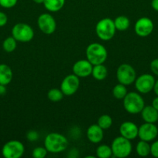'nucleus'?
<instances>
[{
	"instance_id": "1",
	"label": "nucleus",
	"mask_w": 158,
	"mask_h": 158,
	"mask_svg": "<svg viewBox=\"0 0 158 158\" xmlns=\"http://www.w3.org/2000/svg\"><path fill=\"white\" fill-rule=\"evenodd\" d=\"M68 140L66 137L59 133H50L44 139V147L48 152L58 154L67 149Z\"/></svg>"
},
{
	"instance_id": "2",
	"label": "nucleus",
	"mask_w": 158,
	"mask_h": 158,
	"mask_svg": "<svg viewBox=\"0 0 158 158\" xmlns=\"http://www.w3.org/2000/svg\"><path fill=\"white\" fill-rule=\"evenodd\" d=\"M85 53L87 60L93 66L104 63L108 56V52L105 46L98 43H93L88 45L86 48Z\"/></svg>"
},
{
	"instance_id": "3",
	"label": "nucleus",
	"mask_w": 158,
	"mask_h": 158,
	"mask_svg": "<svg viewBox=\"0 0 158 158\" xmlns=\"http://www.w3.org/2000/svg\"><path fill=\"white\" fill-rule=\"evenodd\" d=\"M123 106L126 112L131 114H137L145 106L143 98L136 92L127 93L123 98Z\"/></svg>"
},
{
	"instance_id": "4",
	"label": "nucleus",
	"mask_w": 158,
	"mask_h": 158,
	"mask_svg": "<svg viewBox=\"0 0 158 158\" xmlns=\"http://www.w3.org/2000/svg\"><path fill=\"white\" fill-rule=\"evenodd\" d=\"M116 26L114 20L109 18H104L99 20L95 26L97 36L104 41H108L114 37L116 34Z\"/></svg>"
},
{
	"instance_id": "5",
	"label": "nucleus",
	"mask_w": 158,
	"mask_h": 158,
	"mask_svg": "<svg viewBox=\"0 0 158 158\" xmlns=\"http://www.w3.org/2000/svg\"><path fill=\"white\" fill-rule=\"evenodd\" d=\"M112 155L118 158H125L130 155L133 150L129 140L122 137H117L113 140L111 145Z\"/></svg>"
},
{
	"instance_id": "6",
	"label": "nucleus",
	"mask_w": 158,
	"mask_h": 158,
	"mask_svg": "<svg viewBox=\"0 0 158 158\" xmlns=\"http://www.w3.org/2000/svg\"><path fill=\"white\" fill-rule=\"evenodd\" d=\"M12 36H13L17 42L28 43L33 39L34 31L29 25L20 23L12 27Z\"/></svg>"
},
{
	"instance_id": "7",
	"label": "nucleus",
	"mask_w": 158,
	"mask_h": 158,
	"mask_svg": "<svg viewBox=\"0 0 158 158\" xmlns=\"http://www.w3.org/2000/svg\"><path fill=\"white\" fill-rule=\"evenodd\" d=\"M116 78L119 83L125 86H129L136 80V70L131 65L122 63L118 67L116 71Z\"/></svg>"
},
{
	"instance_id": "8",
	"label": "nucleus",
	"mask_w": 158,
	"mask_h": 158,
	"mask_svg": "<svg viewBox=\"0 0 158 158\" xmlns=\"http://www.w3.org/2000/svg\"><path fill=\"white\" fill-rule=\"evenodd\" d=\"M24 152V145L17 140L6 142L2 148V154L5 158H20Z\"/></svg>"
},
{
	"instance_id": "9",
	"label": "nucleus",
	"mask_w": 158,
	"mask_h": 158,
	"mask_svg": "<svg viewBox=\"0 0 158 158\" xmlns=\"http://www.w3.org/2000/svg\"><path fill=\"white\" fill-rule=\"evenodd\" d=\"M155 82L156 80L153 75L149 73H144L136 77L134 82L135 87H136V90L140 94H148L153 89Z\"/></svg>"
},
{
	"instance_id": "10",
	"label": "nucleus",
	"mask_w": 158,
	"mask_h": 158,
	"mask_svg": "<svg viewBox=\"0 0 158 158\" xmlns=\"http://www.w3.org/2000/svg\"><path fill=\"white\" fill-rule=\"evenodd\" d=\"M80 86L79 77L75 74H70L65 77L60 84V90L64 95L71 96L75 94Z\"/></svg>"
},
{
	"instance_id": "11",
	"label": "nucleus",
	"mask_w": 158,
	"mask_h": 158,
	"mask_svg": "<svg viewBox=\"0 0 158 158\" xmlns=\"http://www.w3.org/2000/svg\"><path fill=\"white\" fill-rule=\"evenodd\" d=\"M37 24L40 30L46 35H51L56 30L57 23L54 17L49 13H43L38 17Z\"/></svg>"
},
{
	"instance_id": "12",
	"label": "nucleus",
	"mask_w": 158,
	"mask_h": 158,
	"mask_svg": "<svg viewBox=\"0 0 158 158\" xmlns=\"http://www.w3.org/2000/svg\"><path fill=\"white\" fill-rule=\"evenodd\" d=\"M154 25L153 21L147 17L139 19L135 23L134 30L137 35L140 37H147L150 35L153 31Z\"/></svg>"
},
{
	"instance_id": "13",
	"label": "nucleus",
	"mask_w": 158,
	"mask_h": 158,
	"mask_svg": "<svg viewBox=\"0 0 158 158\" xmlns=\"http://www.w3.org/2000/svg\"><path fill=\"white\" fill-rule=\"evenodd\" d=\"M158 135V128L155 123H146L141 125L138 130V137L144 141L150 142L155 140Z\"/></svg>"
},
{
	"instance_id": "14",
	"label": "nucleus",
	"mask_w": 158,
	"mask_h": 158,
	"mask_svg": "<svg viewBox=\"0 0 158 158\" xmlns=\"http://www.w3.org/2000/svg\"><path fill=\"white\" fill-rule=\"evenodd\" d=\"M92 68L93 65L88 60H80L74 63L72 69L74 74L77 77L84 78L91 75Z\"/></svg>"
},
{
	"instance_id": "15",
	"label": "nucleus",
	"mask_w": 158,
	"mask_h": 158,
	"mask_svg": "<svg viewBox=\"0 0 158 158\" xmlns=\"http://www.w3.org/2000/svg\"><path fill=\"white\" fill-rule=\"evenodd\" d=\"M138 130L139 127L136 123L131 121H125L119 127V134L128 140H134L138 137Z\"/></svg>"
},
{
	"instance_id": "16",
	"label": "nucleus",
	"mask_w": 158,
	"mask_h": 158,
	"mask_svg": "<svg viewBox=\"0 0 158 158\" xmlns=\"http://www.w3.org/2000/svg\"><path fill=\"white\" fill-rule=\"evenodd\" d=\"M104 130L98 124H92L87 130V137L93 143H99L103 140Z\"/></svg>"
},
{
	"instance_id": "17",
	"label": "nucleus",
	"mask_w": 158,
	"mask_h": 158,
	"mask_svg": "<svg viewBox=\"0 0 158 158\" xmlns=\"http://www.w3.org/2000/svg\"><path fill=\"white\" fill-rule=\"evenodd\" d=\"M141 117L146 123H155L158 121V110L153 106H144L141 111Z\"/></svg>"
},
{
	"instance_id": "18",
	"label": "nucleus",
	"mask_w": 158,
	"mask_h": 158,
	"mask_svg": "<svg viewBox=\"0 0 158 158\" xmlns=\"http://www.w3.org/2000/svg\"><path fill=\"white\" fill-rule=\"evenodd\" d=\"M12 70L8 65L0 64V84L7 86L12 80Z\"/></svg>"
},
{
	"instance_id": "19",
	"label": "nucleus",
	"mask_w": 158,
	"mask_h": 158,
	"mask_svg": "<svg viewBox=\"0 0 158 158\" xmlns=\"http://www.w3.org/2000/svg\"><path fill=\"white\" fill-rule=\"evenodd\" d=\"M91 75L96 80L102 81L106 78L107 75H108V70H107V68L103 65V63L94 65L93 66Z\"/></svg>"
},
{
	"instance_id": "20",
	"label": "nucleus",
	"mask_w": 158,
	"mask_h": 158,
	"mask_svg": "<svg viewBox=\"0 0 158 158\" xmlns=\"http://www.w3.org/2000/svg\"><path fill=\"white\" fill-rule=\"evenodd\" d=\"M65 0H44L43 5L46 10L51 12H57L64 7Z\"/></svg>"
},
{
	"instance_id": "21",
	"label": "nucleus",
	"mask_w": 158,
	"mask_h": 158,
	"mask_svg": "<svg viewBox=\"0 0 158 158\" xmlns=\"http://www.w3.org/2000/svg\"><path fill=\"white\" fill-rule=\"evenodd\" d=\"M114 23L116 30L125 31L129 27L130 21L125 15H119L115 19Z\"/></svg>"
},
{
	"instance_id": "22",
	"label": "nucleus",
	"mask_w": 158,
	"mask_h": 158,
	"mask_svg": "<svg viewBox=\"0 0 158 158\" xmlns=\"http://www.w3.org/2000/svg\"><path fill=\"white\" fill-rule=\"evenodd\" d=\"M136 151L139 157H147L150 155V145L149 144V142L140 140V141L138 142L136 144Z\"/></svg>"
},
{
	"instance_id": "23",
	"label": "nucleus",
	"mask_w": 158,
	"mask_h": 158,
	"mask_svg": "<svg viewBox=\"0 0 158 158\" xmlns=\"http://www.w3.org/2000/svg\"><path fill=\"white\" fill-rule=\"evenodd\" d=\"M96 156L99 158H109L112 156L111 147L107 144H102L96 149Z\"/></svg>"
},
{
	"instance_id": "24",
	"label": "nucleus",
	"mask_w": 158,
	"mask_h": 158,
	"mask_svg": "<svg viewBox=\"0 0 158 158\" xmlns=\"http://www.w3.org/2000/svg\"><path fill=\"white\" fill-rule=\"evenodd\" d=\"M113 97L117 100H123L124 97L127 94V89L125 85L119 83L116 85L112 89Z\"/></svg>"
},
{
	"instance_id": "25",
	"label": "nucleus",
	"mask_w": 158,
	"mask_h": 158,
	"mask_svg": "<svg viewBox=\"0 0 158 158\" xmlns=\"http://www.w3.org/2000/svg\"><path fill=\"white\" fill-rule=\"evenodd\" d=\"M17 41L13 36L7 37L2 43V48L6 52H12L16 49Z\"/></svg>"
},
{
	"instance_id": "26",
	"label": "nucleus",
	"mask_w": 158,
	"mask_h": 158,
	"mask_svg": "<svg viewBox=\"0 0 158 158\" xmlns=\"http://www.w3.org/2000/svg\"><path fill=\"white\" fill-rule=\"evenodd\" d=\"M97 124L101 128L105 131V130H108L111 127L112 124V119L109 115L107 114H104L99 117L98 119Z\"/></svg>"
},
{
	"instance_id": "27",
	"label": "nucleus",
	"mask_w": 158,
	"mask_h": 158,
	"mask_svg": "<svg viewBox=\"0 0 158 158\" xmlns=\"http://www.w3.org/2000/svg\"><path fill=\"white\" fill-rule=\"evenodd\" d=\"M64 94L60 89H57V88H53V89H50L47 93V98L49 99L50 101L54 102H59L63 99Z\"/></svg>"
},
{
	"instance_id": "28",
	"label": "nucleus",
	"mask_w": 158,
	"mask_h": 158,
	"mask_svg": "<svg viewBox=\"0 0 158 158\" xmlns=\"http://www.w3.org/2000/svg\"><path fill=\"white\" fill-rule=\"evenodd\" d=\"M47 150L46 148H43V147H37V148H34L33 151L32 152V156L34 158H44L47 155Z\"/></svg>"
},
{
	"instance_id": "29",
	"label": "nucleus",
	"mask_w": 158,
	"mask_h": 158,
	"mask_svg": "<svg viewBox=\"0 0 158 158\" xmlns=\"http://www.w3.org/2000/svg\"><path fill=\"white\" fill-rule=\"evenodd\" d=\"M18 0H0V6L5 9H11L17 4Z\"/></svg>"
},
{
	"instance_id": "30",
	"label": "nucleus",
	"mask_w": 158,
	"mask_h": 158,
	"mask_svg": "<svg viewBox=\"0 0 158 158\" xmlns=\"http://www.w3.org/2000/svg\"><path fill=\"white\" fill-rule=\"evenodd\" d=\"M26 138L29 141H36L38 140L39 138V134L37 131H29V132L26 134Z\"/></svg>"
},
{
	"instance_id": "31",
	"label": "nucleus",
	"mask_w": 158,
	"mask_h": 158,
	"mask_svg": "<svg viewBox=\"0 0 158 158\" xmlns=\"http://www.w3.org/2000/svg\"><path fill=\"white\" fill-rule=\"evenodd\" d=\"M150 154L158 158V140H156L150 145Z\"/></svg>"
},
{
	"instance_id": "32",
	"label": "nucleus",
	"mask_w": 158,
	"mask_h": 158,
	"mask_svg": "<svg viewBox=\"0 0 158 158\" xmlns=\"http://www.w3.org/2000/svg\"><path fill=\"white\" fill-rule=\"evenodd\" d=\"M150 67L152 73L158 77V58L154 59L153 60H152L151 63H150Z\"/></svg>"
},
{
	"instance_id": "33",
	"label": "nucleus",
	"mask_w": 158,
	"mask_h": 158,
	"mask_svg": "<svg viewBox=\"0 0 158 158\" xmlns=\"http://www.w3.org/2000/svg\"><path fill=\"white\" fill-rule=\"evenodd\" d=\"M8 22V17L5 12H0V27L6 26Z\"/></svg>"
},
{
	"instance_id": "34",
	"label": "nucleus",
	"mask_w": 158,
	"mask_h": 158,
	"mask_svg": "<svg viewBox=\"0 0 158 158\" xmlns=\"http://www.w3.org/2000/svg\"><path fill=\"white\" fill-rule=\"evenodd\" d=\"M151 6L155 11L158 12V0H152Z\"/></svg>"
},
{
	"instance_id": "35",
	"label": "nucleus",
	"mask_w": 158,
	"mask_h": 158,
	"mask_svg": "<svg viewBox=\"0 0 158 158\" xmlns=\"http://www.w3.org/2000/svg\"><path fill=\"white\" fill-rule=\"evenodd\" d=\"M152 106H153L156 110H158V96L156 97H155L153 100V101H152Z\"/></svg>"
},
{
	"instance_id": "36",
	"label": "nucleus",
	"mask_w": 158,
	"mask_h": 158,
	"mask_svg": "<svg viewBox=\"0 0 158 158\" xmlns=\"http://www.w3.org/2000/svg\"><path fill=\"white\" fill-rule=\"evenodd\" d=\"M6 93V88L5 85L0 84V96L4 95Z\"/></svg>"
},
{
	"instance_id": "37",
	"label": "nucleus",
	"mask_w": 158,
	"mask_h": 158,
	"mask_svg": "<svg viewBox=\"0 0 158 158\" xmlns=\"http://www.w3.org/2000/svg\"><path fill=\"white\" fill-rule=\"evenodd\" d=\"M153 91H154L155 94L156 96H158V80L155 82V84H154V87H153Z\"/></svg>"
},
{
	"instance_id": "38",
	"label": "nucleus",
	"mask_w": 158,
	"mask_h": 158,
	"mask_svg": "<svg viewBox=\"0 0 158 158\" xmlns=\"http://www.w3.org/2000/svg\"><path fill=\"white\" fill-rule=\"evenodd\" d=\"M33 1L35 3H37V4H43L44 0H33Z\"/></svg>"
}]
</instances>
